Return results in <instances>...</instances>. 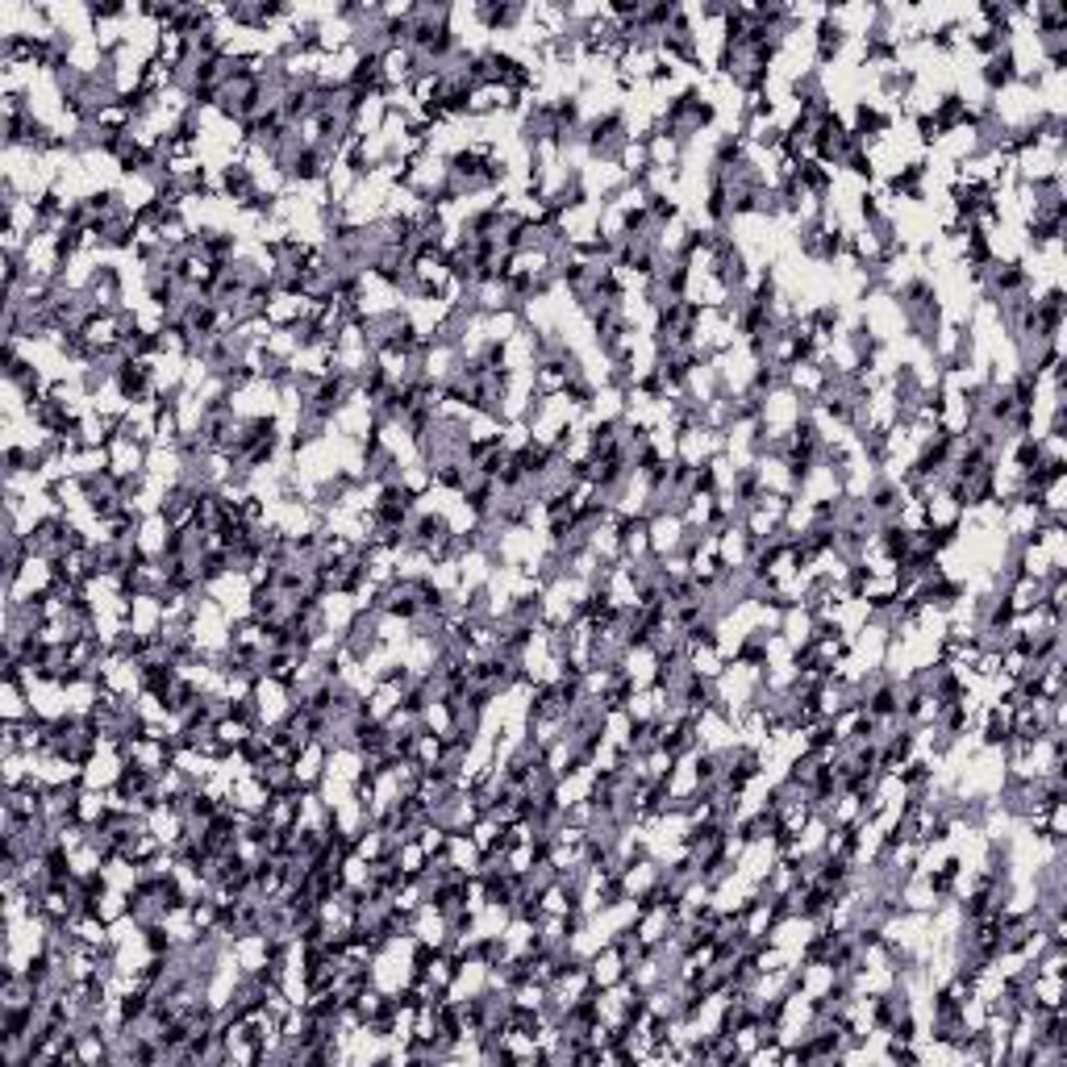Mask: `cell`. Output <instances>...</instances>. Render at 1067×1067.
I'll use <instances>...</instances> for the list:
<instances>
[{
    "label": "cell",
    "instance_id": "obj_3",
    "mask_svg": "<svg viewBox=\"0 0 1067 1067\" xmlns=\"http://www.w3.org/2000/svg\"><path fill=\"white\" fill-rule=\"evenodd\" d=\"M446 859H451L459 872H467V876H476L480 872V863H484V851L476 847V838H471L467 830L463 834H451V842H446V851H442Z\"/></svg>",
    "mask_w": 1067,
    "mask_h": 1067
},
{
    "label": "cell",
    "instance_id": "obj_1",
    "mask_svg": "<svg viewBox=\"0 0 1067 1067\" xmlns=\"http://www.w3.org/2000/svg\"><path fill=\"white\" fill-rule=\"evenodd\" d=\"M326 767H330V747L326 742H309V747L296 751L292 759V772H296V784L301 788H321V780H326Z\"/></svg>",
    "mask_w": 1067,
    "mask_h": 1067
},
{
    "label": "cell",
    "instance_id": "obj_2",
    "mask_svg": "<svg viewBox=\"0 0 1067 1067\" xmlns=\"http://www.w3.org/2000/svg\"><path fill=\"white\" fill-rule=\"evenodd\" d=\"M588 980H592V988H613V984H622L626 980V959H622V951L613 947V938L605 942V947L592 955L588 963Z\"/></svg>",
    "mask_w": 1067,
    "mask_h": 1067
},
{
    "label": "cell",
    "instance_id": "obj_4",
    "mask_svg": "<svg viewBox=\"0 0 1067 1067\" xmlns=\"http://www.w3.org/2000/svg\"><path fill=\"white\" fill-rule=\"evenodd\" d=\"M413 838L421 842V851H426V855L434 859V855H442V851H446V842H451V830H442L438 822H426V826H421Z\"/></svg>",
    "mask_w": 1067,
    "mask_h": 1067
}]
</instances>
